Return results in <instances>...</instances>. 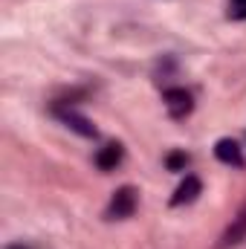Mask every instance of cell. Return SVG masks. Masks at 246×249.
<instances>
[{
    "label": "cell",
    "mask_w": 246,
    "mask_h": 249,
    "mask_svg": "<svg viewBox=\"0 0 246 249\" xmlns=\"http://www.w3.org/2000/svg\"><path fill=\"white\" fill-rule=\"evenodd\" d=\"M165 165H168L171 171H183L185 165H188V154H183V151H174V154H168Z\"/></svg>",
    "instance_id": "obj_8"
},
{
    "label": "cell",
    "mask_w": 246,
    "mask_h": 249,
    "mask_svg": "<svg viewBox=\"0 0 246 249\" xmlns=\"http://www.w3.org/2000/svg\"><path fill=\"white\" fill-rule=\"evenodd\" d=\"M165 107H168V113L174 116V119H183L191 113V107H194V102H191V93L183 90V87H171V90H165Z\"/></svg>",
    "instance_id": "obj_2"
},
{
    "label": "cell",
    "mask_w": 246,
    "mask_h": 249,
    "mask_svg": "<svg viewBox=\"0 0 246 249\" xmlns=\"http://www.w3.org/2000/svg\"><path fill=\"white\" fill-rule=\"evenodd\" d=\"M235 3H246V0H235Z\"/></svg>",
    "instance_id": "obj_10"
},
{
    "label": "cell",
    "mask_w": 246,
    "mask_h": 249,
    "mask_svg": "<svg viewBox=\"0 0 246 249\" xmlns=\"http://www.w3.org/2000/svg\"><path fill=\"white\" fill-rule=\"evenodd\" d=\"M232 18H246V3H235V9L229 12Z\"/></svg>",
    "instance_id": "obj_9"
},
{
    "label": "cell",
    "mask_w": 246,
    "mask_h": 249,
    "mask_svg": "<svg viewBox=\"0 0 246 249\" xmlns=\"http://www.w3.org/2000/svg\"><path fill=\"white\" fill-rule=\"evenodd\" d=\"M64 124H70L75 133H81V136H96V124L90 122V119H84V116H78V113H72V110H67V107H55L53 110Z\"/></svg>",
    "instance_id": "obj_4"
},
{
    "label": "cell",
    "mask_w": 246,
    "mask_h": 249,
    "mask_svg": "<svg viewBox=\"0 0 246 249\" xmlns=\"http://www.w3.org/2000/svg\"><path fill=\"white\" fill-rule=\"evenodd\" d=\"M246 238V209L232 220V226L223 232V241H220V247H235V244H241Z\"/></svg>",
    "instance_id": "obj_7"
},
{
    "label": "cell",
    "mask_w": 246,
    "mask_h": 249,
    "mask_svg": "<svg viewBox=\"0 0 246 249\" xmlns=\"http://www.w3.org/2000/svg\"><path fill=\"white\" fill-rule=\"evenodd\" d=\"M214 157H217L220 162H226V165H235V168L244 165V154H241V145H238L235 139H217Z\"/></svg>",
    "instance_id": "obj_3"
},
{
    "label": "cell",
    "mask_w": 246,
    "mask_h": 249,
    "mask_svg": "<svg viewBox=\"0 0 246 249\" xmlns=\"http://www.w3.org/2000/svg\"><path fill=\"white\" fill-rule=\"evenodd\" d=\"M122 154H124L122 145H119V142H110V145H105V148L96 154V165H99L102 171H113V168L122 162Z\"/></svg>",
    "instance_id": "obj_6"
},
{
    "label": "cell",
    "mask_w": 246,
    "mask_h": 249,
    "mask_svg": "<svg viewBox=\"0 0 246 249\" xmlns=\"http://www.w3.org/2000/svg\"><path fill=\"white\" fill-rule=\"evenodd\" d=\"M200 191H203V183H200L197 177H185L183 183H180V188L174 191V197H171V206H185V203H194Z\"/></svg>",
    "instance_id": "obj_5"
},
{
    "label": "cell",
    "mask_w": 246,
    "mask_h": 249,
    "mask_svg": "<svg viewBox=\"0 0 246 249\" xmlns=\"http://www.w3.org/2000/svg\"><path fill=\"white\" fill-rule=\"evenodd\" d=\"M133 212H136V188L122 186L113 194L110 206H107V217H110V220H122V217H130Z\"/></svg>",
    "instance_id": "obj_1"
}]
</instances>
